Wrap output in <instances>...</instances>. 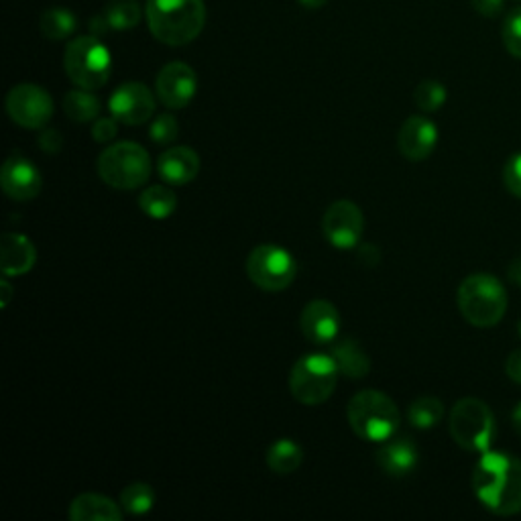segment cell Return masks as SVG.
Returning <instances> with one entry per match:
<instances>
[{"mask_svg":"<svg viewBox=\"0 0 521 521\" xmlns=\"http://www.w3.org/2000/svg\"><path fill=\"white\" fill-rule=\"evenodd\" d=\"M473 491L495 515L521 513V460L507 452H483L473 471Z\"/></svg>","mask_w":521,"mask_h":521,"instance_id":"1","label":"cell"},{"mask_svg":"<svg viewBox=\"0 0 521 521\" xmlns=\"http://www.w3.org/2000/svg\"><path fill=\"white\" fill-rule=\"evenodd\" d=\"M151 35L171 47L192 43L206 25L204 0H147Z\"/></svg>","mask_w":521,"mask_h":521,"instance_id":"2","label":"cell"},{"mask_svg":"<svg viewBox=\"0 0 521 521\" xmlns=\"http://www.w3.org/2000/svg\"><path fill=\"white\" fill-rule=\"evenodd\" d=\"M458 310L471 326L493 328L507 312V289L491 273H473L458 285Z\"/></svg>","mask_w":521,"mask_h":521,"instance_id":"3","label":"cell"},{"mask_svg":"<svg viewBox=\"0 0 521 521\" xmlns=\"http://www.w3.org/2000/svg\"><path fill=\"white\" fill-rule=\"evenodd\" d=\"M346 418L361 440L377 444L393 438L401 424L397 403L379 389L359 391L346 405Z\"/></svg>","mask_w":521,"mask_h":521,"instance_id":"4","label":"cell"},{"mask_svg":"<svg viewBox=\"0 0 521 521\" xmlns=\"http://www.w3.org/2000/svg\"><path fill=\"white\" fill-rule=\"evenodd\" d=\"M151 157L145 147L135 141H121L108 145L96 161L100 180L114 190H137L151 178Z\"/></svg>","mask_w":521,"mask_h":521,"instance_id":"5","label":"cell"},{"mask_svg":"<svg viewBox=\"0 0 521 521\" xmlns=\"http://www.w3.org/2000/svg\"><path fill=\"white\" fill-rule=\"evenodd\" d=\"M452 440L469 452H487L497 434L495 416L489 405L477 397L458 399L448 416Z\"/></svg>","mask_w":521,"mask_h":521,"instance_id":"6","label":"cell"},{"mask_svg":"<svg viewBox=\"0 0 521 521\" xmlns=\"http://www.w3.org/2000/svg\"><path fill=\"white\" fill-rule=\"evenodd\" d=\"M64 70L72 84L84 90L102 88L112 70V57L96 35L78 37L68 43L64 53Z\"/></svg>","mask_w":521,"mask_h":521,"instance_id":"7","label":"cell"},{"mask_svg":"<svg viewBox=\"0 0 521 521\" xmlns=\"http://www.w3.org/2000/svg\"><path fill=\"white\" fill-rule=\"evenodd\" d=\"M340 371L330 355L312 353L298 359L289 373V393L302 405H320L336 389Z\"/></svg>","mask_w":521,"mask_h":521,"instance_id":"8","label":"cell"},{"mask_svg":"<svg viewBox=\"0 0 521 521\" xmlns=\"http://www.w3.org/2000/svg\"><path fill=\"white\" fill-rule=\"evenodd\" d=\"M245 269L249 279L269 294L283 292V289L294 283L298 273L294 255L271 243L255 247L247 257Z\"/></svg>","mask_w":521,"mask_h":521,"instance_id":"9","label":"cell"},{"mask_svg":"<svg viewBox=\"0 0 521 521\" xmlns=\"http://www.w3.org/2000/svg\"><path fill=\"white\" fill-rule=\"evenodd\" d=\"M365 216L363 210L351 200L332 202L322 216V233L326 241L340 251L357 249L363 239Z\"/></svg>","mask_w":521,"mask_h":521,"instance_id":"10","label":"cell"},{"mask_svg":"<svg viewBox=\"0 0 521 521\" xmlns=\"http://www.w3.org/2000/svg\"><path fill=\"white\" fill-rule=\"evenodd\" d=\"M7 112L15 125L37 131L45 129L53 117V100L37 84H19L7 94Z\"/></svg>","mask_w":521,"mask_h":521,"instance_id":"11","label":"cell"},{"mask_svg":"<svg viewBox=\"0 0 521 521\" xmlns=\"http://www.w3.org/2000/svg\"><path fill=\"white\" fill-rule=\"evenodd\" d=\"M157 94H153L141 82H125L112 92L108 100V110L114 119L129 127L145 125L153 119Z\"/></svg>","mask_w":521,"mask_h":521,"instance_id":"12","label":"cell"},{"mask_svg":"<svg viewBox=\"0 0 521 521\" xmlns=\"http://www.w3.org/2000/svg\"><path fill=\"white\" fill-rule=\"evenodd\" d=\"M198 92V76L184 62H171L161 68L155 80L157 100L169 110L186 108Z\"/></svg>","mask_w":521,"mask_h":521,"instance_id":"13","label":"cell"},{"mask_svg":"<svg viewBox=\"0 0 521 521\" xmlns=\"http://www.w3.org/2000/svg\"><path fill=\"white\" fill-rule=\"evenodd\" d=\"M0 186L3 192L17 202H29L39 196L43 178L39 169L23 155H11L0 169Z\"/></svg>","mask_w":521,"mask_h":521,"instance_id":"14","label":"cell"},{"mask_svg":"<svg viewBox=\"0 0 521 521\" xmlns=\"http://www.w3.org/2000/svg\"><path fill=\"white\" fill-rule=\"evenodd\" d=\"M438 143V129L426 117H410L397 133L399 153L408 161H424L428 159Z\"/></svg>","mask_w":521,"mask_h":521,"instance_id":"15","label":"cell"},{"mask_svg":"<svg viewBox=\"0 0 521 521\" xmlns=\"http://www.w3.org/2000/svg\"><path fill=\"white\" fill-rule=\"evenodd\" d=\"M300 326L306 340H310L312 344H332L340 332V314L332 302L312 300L302 312Z\"/></svg>","mask_w":521,"mask_h":521,"instance_id":"16","label":"cell"},{"mask_svg":"<svg viewBox=\"0 0 521 521\" xmlns=\"http://www.w3.org/2000/svg\"><path fill=\"white\" fill-rule=\"evenodd\" d=\"M159 178L169 186H188L200 173V155L188 147H169L157 159Z\"/></svg>","mask_w":521,"mask_h":521,"instance_id":"17","label":"cell"},{"mask_svg":"<svg viewBox=\"0 0 521 521\" xmlns=\"http://www.w3.org/2000/svg\"><path fill=\"white\" fill-rule=\"evenodd\" d=\"M418 446L412 438H389L375 454L377 467L393 479H403L418 467Z\"/></svg>","mask_w":521,"mask_h":521,"instance_id":"18","label":"cell"},{"mask_svg":"<svg viewBox=\"0 0 521 521\" xmlns=\"http://www.w3.org/2000/svg\"><path fill=\"white\" fill-rule=\"evenodd\" d=\"M37 249L35 245L19 233H7L0 241V267L5 277H21L35 267Z\"/></svg>","mask_w":521,"mask_h":521,"instance_id":"19","label":"cell"},{"mask_svg":"<svg viewBox=\"0 0 521 521\" xmlns=\"http://www.w3.org/2000/svg\"><path fill=\"white\" fill-rule=\"evenodd\" d=\"M72 521H123L125 509L100 493L78 495L68 511Z\"/></svg>","mask_w":521,"mask_h":521,"instance_id":"20","label":"cell"},{"mask_svg":"<svg viewBox=\"0 0 521 521\" xmlns=\"http://www.w3.org/2000/svg\"><path fill=\"white\" fill-rule=\"evenodd\" d=\"M330 357L334 359L340 375L349 379H363L371 371V359L363 346L353 338H340L332 344Z\"/></svg>","mask_w":521,"mask_h":521,"instance_id":"21","label":"cell"},{"mask_svg":"<svg viewBox=\"0 0 521 521\" xmlns=\"http://www.w3.org/2000/svg\"><path fill=\"white\" fill-rule=\"evenodd\" d=\"M267 467L275 475H294L304 462V450L292 438H279L267 450Z\"/></svg>","mask_w":521,"mask_h":521,"instance_id":"22","label":"cell"},{"mask_svg":"<svg viewBox=\"0 0 521 521\" xmlns=\"http://www.w3.org/2000/svg\"><path fill=\"white\" fill-rule=\"evenodd\" d=\"M139 208L153 220H165L178 210V196L167 186H149L139 196Z\"/></svg>","mask_w":521,"mask_h":521,"instance_id":"23","label":"cell"},{"mask_svg":"<svg viewBox=\"0 0 521 521\" xmlns=\"http://www.w3.org/2000/svg\"><path fill=\"white\" fill-rule=\"evenodd\" d=\"M64 110L74 123H92L100 114V100L92 94V90L76 88L64 96Z\"/></svg>","mask_w":521,"mask_h":521,"instance_id":"24","label":"cell"},{"mask_svg":"<svg viewBox=\"0 0 521 521\" xmlns=\"http://www.w3.org/2000/svg\"><path fill=\"white\" fill-rule=\"evenodd\" d=\"M39 27H41V35L45 39H49V41H64V39H68L76 31L78 21H76L72 11L62 9V7H53V9H47L41 15Z\"/></svg>","mask_w":521,"mask_h":521,"instance_id":"25","label":"cell"},{"mask_svg":"<svg viewBox=\"0 0 521 521\" xmlns=\"http://www.w3.org/2000/svg\"><path fill=\"white\" fill-rule=\"evenodd\" d=\"M102 17L110 31H129L141 21V7L137 0H112Z\"/></svg>","mask_w":521,"mask_h":521,"instance_id":"26","label":"cell"},{"mask_svg":"<svg viewBox=\"0 0 521 521\" xmlns=\"http://www.w3.org/2000/svg\"><path fill=\"white\" fill-rule=\"evenodd\" d=\"M444 418V403L438 397L424 395L418 397L408 410V420L418 430L436 428Z\"/></svg>","mask_w":521,"mask_h":521,"instance_id":"27","label":"cell"},{"mask_svg":"<svg viewBox=\"0 0 521 521\" xmlns=\"http://www.w3.org/2000/svg\"><path fill=\"white\" fill-rule=\"evenodd\" d=\"M155 505V491L147 483H131L121 493V507L131 515H145Z\"/></svg>","mask_w":521,"mask_h":521,"instance_id":"28","label":"cell"},{"mask_svg":"<svg viewBox=\"0 0 521 521\" xmlns=\"http://www.w3.org/2000/svg\"><path fill=\"white\" fill-rule=\"evenodd\" d=\"M446 98H448V92H446L444 84H440L436 80H424L414 90V102L422 112L440 110L444 106Z\"/></svg>","mask_w":521,"mask_h":521,"instance_id":"29","label":"cell"},{"mask_svg":"<svg viewBox=\"0 0 521 521\" xmlns=\"http://www.w3.org/2000/svg\"><path fill=\"white\" fill-rule=\"evenodd\" d=\"M180 133V123L178 119L173 117V114L165 112V114H157V117L153 119L151 127H149V137L159 143V145H169L176 141Z\"/></svg>","mask_w":521,"mask_h":521,"instance_id":"30","label":"cell"},{"mask_svg":"<svg viewBox=\"0 0 521 521\" xmlns=\"http://www.w3.org/2000/svg\"><path fill=\"white\" fill-rule=\"evenodd\" d=\"M501 35H503V45L509 51V55L521 60V7L513 9L507 15Z\"/></svg>","mask_w":521,"mask_h":521,"instance_id":"31","label":"cell"},{"mask_svg":"<svg viewBox=\"0 0 521 521\" xmlns=\"http://www.w3.org/2000/svg\"><path fill=\"white\" fill-rule=\"evenodd\" d=\"M503 184L511 196L521 200V153H515L507 159L503 167Z\"/></svg>","mask_w":521,"mask_h":521,"instance_id":"32","label":"cell"},{"mask_svg":"<svg viewBox=\"0 0 521 521\" xmlns=\"http://www.w3.org/2000/svg\"><path fill=\"white\" fill-rule=\"evenodd\" d=\"M119 121L114 117H98L92 125V139L96 143H110L119 133Z\"/></svg>","mask_w":521,"mask_h":521,"instance_id":"33","label":"cell"},{"mask_svg":"<svg viewBox=\"0 0 521 521\" xmlns=\"http://www.w3.org/2000/svg\"><path fill=\"white\" fill-rule=\"evenodd\" d=\"M62 145H64V137H62L60 131L47 129V127L41 129V135H39L41 151H45V153H60Z\"/></svg>","mask_w":521,"mask_h":521,"instance_id":"34","label":"cell"},{"mask_svg":"<svg viewBox=\"0 0 521 521\" xmlns=\"http://www.w3.org/2000/svg\"><path fill=\"white\" fill-rule=\"evenodd\" d=\"M471 3L479 15L489 17V19L497 17L505 7V0H471Z\"/></svg>","mask_w":521,"mask_h":521,"instance_id":"35","label":"cell"},{"mask_svg":"<svg viewBox=\"0 0 521 521\" xmlns=\"http://www.w3.org/2000/svg\"><path fill=\"white\" fill-rule=\"evenodd\" d=\"M505 373H507V377H509L513 383L521 385V349L513 351V353L507 357Z\"/></svg>","mask_w":521,"mask_h":521,"instance_id":"36","label":"cell"},{"mask_svg":"<svg viewBox=\"0 0 521 521\" xmlns=\"http://www.w3.org/2000/svg\"><path fill=\"white\" fill-rule=\"evenodd\" d=\"M359 261L373 267L381 261V251L375 245H363V247H359Z\"/></svg>","mask_w":521,"mask_h":521,"instance_id":"37","label":"cell"},{"mask_svg":"<svg viewBox=\"0 0 521 521\" xmlns=\"http://www.w3.org/2000/svg\"><path fill=\"white\" fill-rule=\"evenodd\" d=\"M507 277H509L515 285L521 287V257H517V259H513V261L509 263V267H507Z\"/></svg>","mask_w":521,"mask_h":521,"instance_id":"38","label":"cell"},{"mask_svg":"<svg viewBox=\"0 0 521 521\" xmlns=\"http://www.w3.org/2000/svg\"><path fill=\"white\" fill-rule=\"evenodd\" d=\"M511 426H513L515 434L521 438V401L515 405V410L511 412Z\"/></svg>","mask_w":521,"mask_h":521,"instance_id":"39","label":"cell"},{"mask_svg":"<svg viewBox=\"0 0 521 521\" xmlns=\"http://www.w3.org/2000/svg\"><path fill=\"white\" fill-rule=\"evenodd\" d=\"M11 298H13V287H11V283L7 279H3V300H0V306L7 308Z\"/></svg>","mask_w":521,"mask_h":521,"instance_id":"40","label":"cell"},{"mask_svg":"<svg viewBox=\"0 0 521 521\" xmlns=\"http://www.w3.org/2000/svg\"><path fill=\"white\" fill-rule=\"evenodd\" d=\"M300 3L306 7V9H320V7H324L328 0H300Z\"/></svg>","mask_w":521,"mask_h":521,"instance_id":"41","label":"cell"},{"mask_svg":"<svg viewBox=\"0 0 521 521\" xmlns=\"http://www.w3.org/2000/svg\"><path fill=\"white\" fill-rule=\"evenodd\" d=\"M517 332H519V336H521V322H519V326H517Z\"/></svg>","mask_w":521,"mask_h":521,"instance_id":"42","label":"cell"}]
</instances>
